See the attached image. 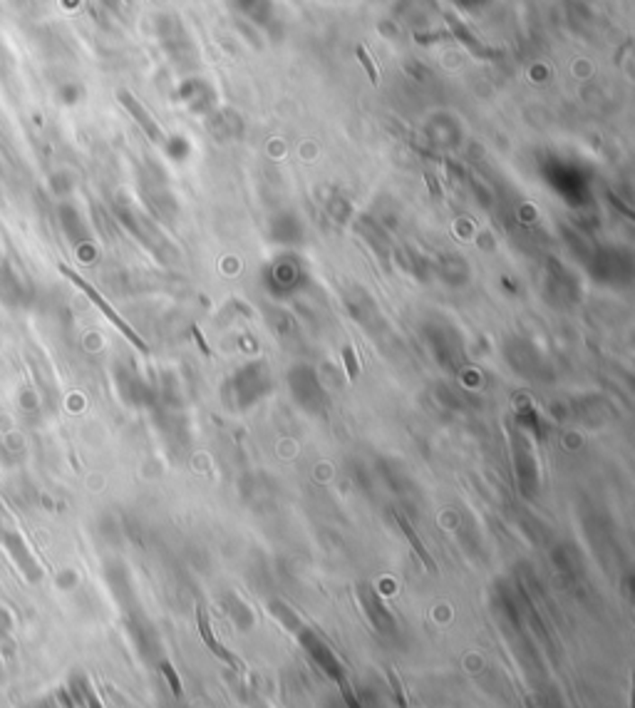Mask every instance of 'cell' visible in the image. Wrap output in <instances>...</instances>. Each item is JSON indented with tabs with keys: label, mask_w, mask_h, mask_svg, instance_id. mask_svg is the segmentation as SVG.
I'll list each match as a JSON object with an SVG mask.
<instances>
[{
	"label": "cell",
	"mask_w": 635,
	"mask_h": 708,
	"mask_svg": "<svg viewBox=\"0 0 635 708\" xmlns=\"http://www.w3.org/2000/svg\"><path fill=\"white\" fill-rule=\"evenodd\" d=\"M62 273H65V276H67L70 282L77 283V286H80V289H83V291L87 293V296H90V301H93L94 306H97V309H100V311H103L104 316H107V318H110V321H112L114 326H117V328H120V331H122V334L127 336V338H130V341H132L134 345H137V348H139V351H142V354H149V345L144 344L142 338H139V336L134 334L132 328H130V326H127V323L122 321V316H117V311H114V309H112V306H110V303L104 301V299H103V296H100V293L94 291V289H93V286H90V283L83 282V279H80V276H77L75 271L65 269V266H62Z\"/></svg>",
	"instance_id": "obj_1"
},
{
	"label": "cell",
	"mask_w": 635,
	"mask_h": 708,
	"mask_svg": "<svg viewBox=\"0 0 635 708\" xmlns=\"http://www.w3.org/2000/svg\"><path fill=\"white\" fill-rule=\"evenodd\" d=\"M395 520H398V524H400L402 532H405V537L410 540L412 550H415V552H417V557H420L422 562H425V567H427V569H434V562H432V560H430V554H427V550L422 547L420 537L415 534V530H412V527H410V522L405 520L400 512H395Z\"/></svg>",
	"instance_id": "obj_2"
},
{
	"label": "cell",
	"mask_w": 635,
	"mask_h": 708,
	"mask_svg": "<svg viewBox=\"0 0 635 708\" xmlns=\"http://www.w3.org/2000/svg\"><path fill=\"white\" fill-rule=\"evenodd\" d=\"M196 614H199V629H201V636H204V641L209 644V649L214 651V654H219V657L224 659V661H228V664H234L236 667V659L226 651V649H221V646L216 644L214 634H211V629H209V619H206L204 609L201 606H196Z\"/></svg>",
	"instance_id": "obj_3"
},
{
	"label": "cell",
	"mask_w": 635,
	"mask_h": 708,
	"mask_svg": "<svg viewBox=\"0 0 635 708\" xmlns=\"http://www.w3.org/2000/svg\"><path fill=\"white\" fill-rule=\"evenodd\" d=\"M355 55H358V60H360V63H362V67H365V73H368L370 83L378 85L380 83L378 67H375V63L370 60V55H368V50H365V45H358V48H355Z\"/></svg>",
	"instance_id": "obj_4"
},
{
	"label": "cell",
	"mask_w": 635,
	"mask_h": 708,
	"mask_svg": "<svg viewBox=\"0 0 635 708\" xmlns=\"http://www.w3.org/2000/svg\"><path fill=\"white\" fill-rule=\"evenodd\" d=\"M343 361H345V368H348V378L350 381H355L360 373L358 355H355V351H353L350 345H345V348H343Z\"/></svg>",
	"instance_id": "obj_5"
},
{
	"label": "cell",
	"mask_w": 635,
	"mask_h": 708,
	"mask_svg": "<svg viewBox=\"0 0 635 708\" xmlns=\"http://www.w3.org/2000/svg\"><path fill=\"white\" fill-rule=\"evenodd\" d=\"M192 336H194V341L199 344V348H201V354L211 355V348H209V344H206V338H204V334H201V328H199V326H192Z\"/></svg>",
	"instance_id": "obj_6"
},
{
	"label": "cell",
	"mask_w": 635,
	"mask_h": 708,
	"mask_svg": "<svg viewBox=\"0 0 635 708\" xmlns=\"http://www.w3.org/2000/svg\"><path fill=\"white\" fill-rule=\"evenodd\" d=\"M427 182H430L432 194H434V197H440V194H442V189H440V184H434V179H432V175H427Z\"/></svg>",
	"instance_id": "obj_7"
}]
</instances>
